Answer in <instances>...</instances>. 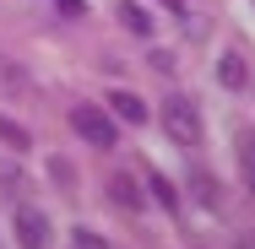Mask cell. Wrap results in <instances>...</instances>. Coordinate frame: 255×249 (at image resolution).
<instances>
[{
    "instance_id": "6da1fadb",
    "label": "cell",
    "mask_w": 255,
    "mask_h": 249,
    "mask_svg": "<svg viewBox=\"0 0 255 249\" xmlns=\"http://www.w3.org/2000/svg\"><path fill=\"white\" fill-rule=\"evenodd\" d=\"M157 119H163V130L179 147H201V108H196L190 92H168V98L157 103Z\"/></svg>"
},
{
    "instance_id": "7a4b0ae2",
    "label": "cell",
    "mask_w": 255,
    "mask_h": 249,
    "mask_svg": "<svg viewBox=\"0 0 255 249\" xmlns=\"http://www.w3.org/2000/svg\"><path fill=\"white\" fill-rule=\"evenodd\" d=\"M71 130H76L87 147H98V152H109L114 141H120V125L103 114L98 103H76V108H71Z\"/></svg>"
},
{
    "instance_id": "3957f363",
    "label": "cell",
    "mask_w": 255,
    "mask_h": 249,
    "mask_svg": "<svg viewBox=\"0 0 255 249\" xmlns=\"http://www.w3.org/2000/svg\"><path fill=\"white\" fill-rule=\"evenodd\" d=\"M49 239H54L49 217L38 206H16V244L22 249H49Z\"/></svg>"
},
{
    "instance_id": "277c9868",
    "label": "cell",
    "mask_w": 255,
    "mask_h": 249,
    "mask_svg": "<svg viewBox=\"0 0 255 249\" xmlns=\"http://www.w3.org/2000/svg\"><path fill=\"white\" fill-rule=\"evenodd\" d=\"M217 82H223L228 92H245V87H250V65H245L239 49H228L223 60H217Z\"/></svg>"
},
{
    "instance_id": "5b68a950",
    "label": "cell",
    "mask_w": 255,
    "mask_h": 249,
    "mask_svg": "<svg viewBox=\"0 0 255 249\" xmlns=\"http://www.w3.org/2000/svg\"><path fill=\"white\" fill-rule=\"evenodd\" d=\"M109 200H114L120 211H141V206H147V195H141V184H136L130 173H114V179H109Z\"/></svg>"
},
{
    "instance_id": "8992f818",
    "label": "cell",
    "mask_w": 255,
    "mask_h": 249,
    "mask_svg": "<svg viewBox=\"0 0 255 249\" xmlns=\"http://www.w3.org/2000/svg\"><path fill=\"white\" fill-rule=\"evenodd\" d=\"M109 108H114V119H125V125H147V103L136 98V92H109Z\"/></svg>"
},
{
    "instance_id": "52a82bcc",
    "label": "cell",
    "mask_w": 255,
    "mask_h": 249,
    "mask_svg": "<svg viewBox=\"0 0 255 249\" xmlns=\"http://www.w3.org/2000/svg\"><path fill=\"white\" fill-rule=\"evenodd\" d=\"M120 22H125V27H130L136 38H152V16H147V11L136 5V0H120Z\"/></svg>"
},
{
    "instance_id": "ba28073f",
    "label": "cell",
    "mask_w": 255,
    "mask_h": 249,
    "mask_svg": "<svg viewBox=\"0 0 255 249\" xmlns=\"http://www.w3.org/2000/svg\"><path fill=\"white\" fill-rule=\"evenodd\" d=\"M0 141H5L11 152H27V147H33V136H27L16 119H5V114H0Z\"/></svg>"
},
{
    "instance_id": "9c48e42d",
    "label": "cell",
    "mask_w": 255,
    "mask_h": 249,
    "mask_svg": "<svg viewBox=\"0 0 255 249\" xmlns=\"http://www.w3.org/2000/svg\"><path fill=\"white\" fill-rule=\"evenodd\" d=\"M147 190H152V200H157V206H168V211L179 206V190H174V184H168L163 173H152V179H147Z\"/></svg>"
},
{
    "instance_id": "30bf717a",
    "label": "cell",
    "mask_w": 255,
    "mask_h": 249,
    "mask_svg": "<svg viewBox=\"0 0 255 249\" xmlns=\"http://www.w3.org/2000/svg\"><path fill=\"white\" fill-rule=\"evenodd\" d=\"M71 244H76V249H109V239L93 233V228H76V233H71Z\"/></svg>"
},
{
    "instance_id": "8fae6325",
    "label": "cell",
    "mask_w": 255,
    "mask_h": 249,
    "mask_svg": "<svg viewBox=\"0 0 255 249\" xmlns=\"http://www.w3.org/2000/svg\"><path fill=\"white\" fill-rule=\"evenodd\" d=\"M190 184H196V200H201V206H217V184H212L206 173H196Z\"/></svg>"
},
{
    "instance_id": "7c38bea8",
    "label": "cell",
    "mask_w": 255,
    "mask_h": 249,
    "mask_svg": "<svg viewBox=\"0 0 255 249\" xmlns=\"http://www.w3.org/2000/svg\"><path fill=\"white\" fill-rule=\"evenodd\" d=\"M239 157H245V173H250V184H255V136L239 141Z\"/></svg>"
},
{
    "instance_id": "4fadbf2b",
    "label": "cell",
    "mask_w": 255,
    "mask_h": 249,
    "mask_svg": "<svg viewBox=\"0 0 255 249\" xmlns=\"http://www.w3.org/2000/svg\"><path fill=\"white\" fill-rule=\"evenodd\" d=\"M22 184V173H16V163H0V190H16Z\"/></svg>"
},
{
    "instance_id": "5bb4252c",
    "label": "cell",
    "mask_w": 255,
    "mask_h": 249,
    "mask_svg": "<svg viewBox=\"0 0 255 249\" xmlns=\"http://www.w3.org/2000/svg\"><path fill=\"white\" fill-rule=\"evenodd\" d=\"M49 173H54V184H60V190L71 184V163H65V157H54V163H49Z\"/></svg>"
},
{
    "instance_id": "9a60e30c",
    "label": "cell",
    "mask_w": 255,
    "mask_h": 249,
    "mask_svg": "<svg viewBox=\"0 0 255 249\" xmlns=\"http://www.w3.org/2000/svg\"><path fill=\"white\" fill-rule=\"evenodd\" d=\"M54 5H60L65 16H82V11H87V0H54Z\"/></svg>"
},
{
    "instance_id": "2e32d148",
    "label": "cell",
    "mask_w": 255,
    "mask_h": 249,
    "mask_svg": "<svg viewBox=\"0 0 255 249\" xmlns=\"http://www.w3.org/2000/svg\"><path fill=\"white\" fill-rule=\"evenodd\" d=\"M239 249H255V233H245V239H239Z\"/></svg>"
}]
</instances>
